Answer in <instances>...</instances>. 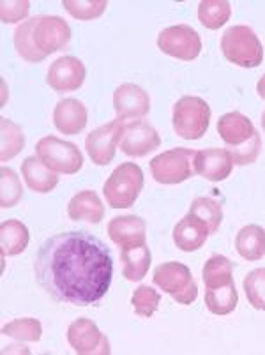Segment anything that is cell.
I'll use <instances>...</instances> for the list:
<instances>
[{
	"label": "cell",
	"instance_id": "14",
	"mask_svg": "<svg viewBox=\"0 0 265 355\" xmlns=\"http://www.w3.org/2000/svg\"><path fill=\"white\" fill-rule=\"evenodd\" d=\"M113 108L119 121L142 119L151 112V99L142 87L135 83H124L113 92Z\"/></svg>",
	"mask_w": 265,
	"mask_h": 355
},
{
	"label": "cell",
	"instance_id": "8",
	"mask_svg": "<svg viewBox=\"0 0 265 355\" xmlns=\"http://www.w3.org/2000/svg\"><path fill=\"white\" fill-rule=\"evenodd\" d=\"M157 46L173 59L191 62L202 51V40L198 32L189 25H173L160 32Z\"/></svg>",
	"mask_w": 265,
	"mask_h": 355
},
{
	"label": "cell",
	"instance_id": "33",
	"mask_svg": "<svg viewBox=\"0 0 265 355\" xmlns=\"http://www.w3.org/2000/svg\"><path fill=\"white\" fill-rule=\"evenodd\" d=\"M0 177H2V180H0V191H2L0 205H2V209L15 207L16 203L22 200V195H24V186H22L18 175L6 166L2 168Z\"/></svg>",
	"mask_w": 265,
	"mask_h": 355
},
{
	"label": "cell",
	"instance_id": "4",
	"mask_svg": "<svg viewBox=\"0 0 265 355\" xmlns=\"http://www.w3.org/2000/svg\"><path fill=\"white\" fill-rule=\"evenodd\" d=\"M173 129L184 140H200L211 124V108L203 99L184 96L173 105Z\"/></svg>",
	"mask_w": 265,
	"mask_h": 355
},
{
	"label": "cell",
	"instance_id": "6",
	"mask_svg": "<svg viewBox=\"0 0 265 355\" xmlns=\"http://www.w3.org/2000/svg\"><path fill=\"white\" fill-rule=\"evenodd\" d=\"M35 153L55 173L73 175V173H78L83 166V156L78 147L57 137L41 138L35 145Z\"/></svg>",
	"mask_w": 265,
	"mask_h": 355
},
{
	"label": "cell",
	"instance_id": "17",
	"mask_svg": "<svg viewBox=\"0 0 265 355\" xmlns=\"http://www.w3.org/2000/svg\"><path fill=\"white\" fill-rule=\"evenodd\" d=\"M218 133L221 140L228 145V148L241 147L258 135L253 122L239 112H232V114L219 117Z\"/></svg>",
	"mask_w": 265,
	"mask_h": 355
},
{
	"label": "cell",
	"instance_id": "3",
	"mask_svg": "<svg viewBox=\"0 0 265 355\" xmlns=\"http://www.w3.org/2000/svg\"><path fill=\"white\" fill-rule=\"evenodd\" d=\"M221 51L226 60L248 69L258 67L264 60V48L258 35L253 28L246 25H235L223 34Z\"/></svg>",
	"mask_w": 265,
	"mask_h": 355
},
{
	"label": "cell",
	"instance_id": "10",
	"mask_svg": "<svg viewBox=\"0 0 265 355\" xmlns=\"http://www.w3.org/2000/svg\"><path fill=\"white\" fill-rule=\"evenodd\" d=\"M122 133H124V122L119 119L90 131L85 140V148L94 164L105 166L115 157V148L121 144Z\"/></svg>",
	"mask_w": 265,
	"mask_h": 355
},
{
	"label": "cell",
	"instance_id": "20",
	"mask_svg": "<svg viewBox=\"0 0 265 355\" xmlns=\"http://www.w3.org/2000/svg\"><path fill=\"white\" fill-rule=\"evenodd\" d=\"M22 173H24L27 188L34 193H50L57 188L59 184V175L50 170L46 164L41 161L40 156H31L22 163Z\"/></svg>",
	"mask_w": 265,
	"mask_h": 355
},
{
	"label": "cell",
	"instance_id": "1",
	"mask_svg": "<svg viewBox=\"0 0 265 355\" xmlns=\"http://www.w3.org/2000/svg\"><path fill=\"white\" fill-rule=\"evenodd\" d=\"M35 279L41 288L64 304H98L112 285L110 250L87 232H64L44 241L35 254Z\"/></svg>",
	"mask_w": 265,
	"mask_h": 355
},
{
	"label": "cell",
	"instance_id": "30",
	"mask_svg": "<svg viewBox=\"0 0 265 355\" xmlns=\"http://www.w3.org/2000/svg\"><path fill=\"white\" fill-rule=\"evenodd\" d=\"M32 27H34V18L24 21L20 27L16 28L15 48L22 59H25L27 62L37 64V62H43L46 57H44V55H41L40 51H37V48L34 46V43H32Z\"/></svg>",
	"mask_w": 265,
	"mask_h": 355
},
{
	"label": "cell",
	"instance_id": "36",
	"mask_svg": "<svg viewBox=\"0 0 265 355\" xmlns=\"http://www.w3.org/2000/svg\"><path fill=\"white\" fill-rule=\"evenodd\" d=\"M230 153L232 159H234V164H239V166H244V164H251L257 161L258 154L262 150V140L260 135H257L255 138H251L248 144L241 145V147H232L226 148Z\"/></svg>",
	"mask_w": 265,
	"mask_h": 355
},
{
	"label": "cell",
	"instance_id": "12",
	"mask_svg": "<svg viewBox=\"0 0 265 355\" xmlns=\"http://www.w3.org/2000/svg\"><path fill=\"white\" fill-rule=\"evenodd\" d=\"M85 66L76 57H60L55 60L50 66L46 74V82L55 92L59 94H67V92H74L85 82Z\"/></svg>",
	"mask_w": 265,
	"mask_h": 355
},
{
	"label": "cell",
	"instance_id": "34",
	"mask_svg": "<svg viewBox=\"0 0 265 355\" xmlns=\"http://www.w3.org/2000/svg\"><path fill=\"white\" fill-rule=\"evenodd\" d=\"M244 292L255 309L265 311V267L251 270L244 277Z\"/></svg>",
	"mask_w": 265,
	"mask_h": 355
},
{
	"label": "cell",
	"instance_id": "23",
	"mask_svg": "<svg viewBox=\"0 0 265 355\" xmlns=\"http://www.w3.org/2000/svg\"><path fill=\"white\" fill-rule=\"evenodd\" d=\"M121 260L124 266V277L128 282H142L151 269V250L147 244L135 248H122Z\"/></svg>",
	"mask_w": 265,
	"mask_h": 355
},
{
	"label": "cell",
	"instance_id": "22",
	"mask_svg": "<svg viewBox=\"0 0 265 355\" xmlns=\"http://www.w3.org/2000/svg\"><path fill=\"white\" fill-rule=\"evenodd\" d=\"M28 228L18 219H8L0 227V248L4 257H16L28 246Z\"/></svg>",
	"mask_w": 265,
	"mask_h": 355
},
{
	"label": "cell",
	"instance_id": "39",
	"mask_svg": "<svg viewBox=\"0 0 265 355\" xmlns=\"http://www.w3.org/2000/svg\"><path fill=\"white\" fill-rule=\"evenodd\" d=\"M262 128L265 129V110H264V114H262Z\"/></svg>",
	"mask_w": 265,
	"mask_h": 355
},
{
	"label": "cell",
	"instance_id": "2",
	"mask_svg": "<svg viewBox=\"0 0 265 355\" xmlns=\"http://www.w3.org/2000/svg\"><path fill=\"white\" fill-rule=\"evenodd\" d=\"M144 189V170L135 163L119 164L105 182V198L110 207L129 209Z\"/></svg>",
	"mask_w": 265,
	"mask_h": 355
},
{
	"label": "cell",
	"instance_id": "38",
	"mask_svg": "<svg viewBox=\"0 0 265 355\" xmlns=\"http://www.w3.org/2000/svg\"><path fill=\"white\" fill-rule=\"evenodd\" d=\"M257 90H258V96H260L262 99H265V74L260 78V82H258Z\"/></svg>",
	"mask_w": 265,
	"mask_h": 355
},
{
	"label": "cell",
	"instance_id": "31",
	"mask_svg": "<svg viewBox=\"0 0 265 355\" xmlns=\"http://www.w3.org/2000/svg\"><path fill=\"white\" fill-rule=\"evenodd\" d=\"M0 125H2V161H8L20 154L25 145V135L20 125H16L6 117H2Z\"/></svg>",
	"mask_w": 265,
	"mask_h": 355
},
{
	"label": "cell",
	"instance_id": "27",
	"mask_svg": "<svg viewBox=\"0 0 265 355\" xmlns=\"http://www.w3.org/2000/svg\"><path fill=\"white\" fill-rule=\"evenodd\" d=\"M232 270H234V266H232V261L226 257L214 254L212 258H209L205 261V266H203V283H205V288H212V286L234 282Z\"/></svg>",
	"mask_w": 265,
	"mask_h": 355
},
{
	"label": "cell",
	"instance_id": "5",
	"mask_svg": "<svg viewBox=\"0 0 265 355\" xmlns=\"http://www.w3.org/2000/svg\"><path fill=\"white\" fill-rule=\"evenodd\" d=\"M154 285L160 286L163 292L170 293L173 301L179 304H191L198 297V286L193 279L191 270L179 261L161 263L154 270Z\"/></svg>",
	"mask_w": 265,
	"mask_h": 355
},
{
	"label": "cell",
	"instance_id": "19",
	"mask_svg": "<svg viewBox=\"0 0 265 355\" xmlns=\"http://www.w3.org/2000/svg\"><path fill=\"white\" fill-rule=\"evenodd\" d=\"M209 235H211L209 234V228L196 216L189 214V212L173 228V242H176V246L180 251H186V253L200 250L205 244Z\"/></svg>",
	"mask_w": 265,
	"mask_h": 355
},
{
	"label": "cell",
	"instance_id": "37",
	"mask_svg": "<svg viewBox=\"0 0 265 355\" xmlns=\"http://www.w3.org/2000/svg\"><path fill=\"white\" fill-rule=\"evenodd\" d=\"M0 8H2V21L4 24L22 21L28 15V11H31V4L24 2V0H20V2H16V0L15 2H2Z\"/></svg>",
	"mask_w": 265,
	"mask_h": 355
},
{
	"label": "cell",
	"instance_id": "16",
	"mask_svg": "<svg viewBox=\"0 0 265 355\" xmlns=\"http://www.w3.org/2000/svg\"><path fill=\"white\" fill-rule=\"evenodd\" d=\"M108 235L119 248L145 244V223L138 216H117L108 225Z\"/></svg>",
	"mask_w": 265,
	"mask_h": 355
},
{
	"label": "cell",
	"instance_id": "29",
	"mask_svg": "<svg viewBox=\"0 0 265 355\" xmlns=\"http://www.w3.org/2000/svg\"><path fill=\"white\" fill-rule=\"evenodd\" d=\"M2 334L12 338V340L35 343L43 336V327H41V322L35 318H18V320L6 324L2 327Z\"/></svg>",
	"mask_w": 265,
	"mask_h": 355
},
{
	"label": "cell",
	"instance_id": "24",
	"mask_svg": "<svg viewBox=\"0 0 265 355\" xmlns=\"http://www.w3.org/2000/svg\"><path fill=\"white\" fill-rule=\"evenodd\" d=\"M235 250L244 260L257 261L265 257V230L258 225H248L235 239Z\"/></svg>",
	"mask_w": 265,
	"mask_h": 355
},
{
	"label": "cell",
	"instance_id": "18",
	"mask_svg": "<svg viewBox=\"0 0 265 355\" xmlns=\"http://www.w3.org/2000/svg\"><path fill=\"white\" fill-rule=\"evenodd\" d=\"M53 124L62 135H78L87 125V108L78 99H62L53 110Z\"/></svg>",
	"mask_w": 265,
	"mask_h": 355
},
{
	"label": "cell",
	"instance_id": "25",
	"mask_svg": "<svg viewBox=\"0 0 265 355\" xmlns=\"http://www.w3.org/2000/svg\"><path fill=\"white\" fill-rule=\"evenodd\" d=\"M237 302L239 295L234 282L205 288V306L214 315H230L237 308Z\"/></svg>",
	"mask_w": 265,
	"mask_h": 355
},
{
	"label": "cell",
	"instance_id": "11",
	"mask_svg": "<svg viewBox=\"0 0 265 355\" xmlns=\"http://www.w3.org/2000/svg\"><path fill=\"white\" fill-rule=\"evenodd\" d=\"M67 341L80 355H108L112 354L110 341L89 318H78L67 329Z\"/></svg>",
	"mask_w": 265,
	"mask_h": 355
},
{
	"label": "cell",
	"instance_id": "13",
	"mask_svg": "<svg viewBox=\"0 0 265 355\" xmlns=\"http://www.w3.org/2000/svg\"><path fill=\"white\" fill-rule=\"evenodd\" d=\"M161 145L160 133L145 121H135L124 125L122 140L119 144L122 153L131 157H144Z\"/></svg>",
	"mask_w": 265,
	"mask_h": 355
},
{
	"label": "cell",
	"instance_id": "35",
	"mask_svg": "<svg viewBox=\"0 0 265 355\" xmlns=\"http://www.w3.org/2000/svg\"><path fill=\"white\" fill-rule=\"evenodd\" d=\"M64 9L69 12L71 16H74L76 20H96L105 12L106 2L105 0H66L64 2Z\"/></svg>",
	"mask_w": 265,
	"mask_h": 355
},
{
	"label": "cell",
	"instance_id": "32",
	"mask_svg": "<svg viewBox=\"0 0 265 355\" xmlns=\"http://www.w3.org/2000/svg\"><path fill=\"white\" fill-rule=\"evenodd\" d=\"M161 302V295L153 288V286H140L138 290H135L131 297V306L132 311L137 313L142 318H151L154 313L157 311Z\"/></svg>",
	"mask_w": 265,
	"mask_h": 355
},
{
	"label": "cell",
	"instance_id": "9",
	"mask_svg": "<svg viewBox=\"0 0 265 355\" xmlns=\"http://www.w3.org/2000/svg\"><path fill=\"white\" fill-rule=\"evenodd\" d=\"M71 40V28L60 16H34L32 43L41 55L55 53L67 46Z\"/></svg>",
	"mask_w": 265,
	"mask_h": 355
},
{
	"label": "cell",
	"instance_id": "21",
	"mask_svg": "<svg viewBox=\"0 0 265 355\" xmlns=\"http://www.w3.org/2000/svg\"><path fill=\"white\" fill-rule=\"evenodd\" d=\"M67 212L73 221H87L90 225H98L105 218L103 202L94 191H80L71 198Z\"/></svg>",
	"mask_w": 265,
	"mask_h": 355
},
{
	"label": "cell",
	"instance_id": "28",
	"mask_svg": "<svg viewBox=\"0 0 265 355\" xmlns=\"http://www.w3.org/2000/svg\"><path fill=\"white\" fill-rule=\"evenodd\" d=\"M189 214L196 216L209 228V234H216L223 221V209L212 198H195L189 207Z\"/></svg>",
	"mask_w": 265,
	"mask_h": 355
},
{
	"label": "cell",
	"instance_id": "7",
	"mask_svg": "<svg viewBox=\"0 0 265 355\" xmlns=\"http://www.w3.org/2000/svg\"><path fill=\"white\" fill-rule=\"evenodd\" d=\"M195 156L191 148H172L154 157L148 166L160 184H180L195 175Z\"/></svg>",
	"mask_w": 265,
	"mask_h": 355
},
{
	"label": "cell",
	"instance_id": "26",
	"mask_svg": "<svg viewBox=\"0 0 265 355\" xmlns=\"http://www.w3.org/2000/svg\"><path fill=\"white\" fill-rule=\"evenodd\" d=\"M232 8L226 0H203L198 4V20L209 31H218L230 20Z\"/></svg>",
	"mask_w": 265,
	"mask_h": 355
},
{
	"label": "cell",
	"instance_id": "15",
	"mask_svg": "<svg viewBox=\"0 0 265 355\" xmlns=\"http://www.w3.org/2000/svg\"><path fill=\"white\" fill-rule=\"evenodd\" d=\"M234 170V159L226 148H207L195 156V172L211 182L228 179Z\"/></svg>",
	"mask_w": 265,
	"mask_h": 355
}]
</instances>
